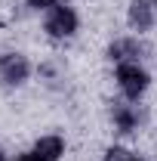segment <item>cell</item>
Segmentation results:
<instances>
[{"label":"cell","instance_id":"cell-7","mask_svg":"<svg viewBox=\"0 0 157 161\" xmlns=\"http://www.w3.org/2000/svg\"><path fill=\"white\" fill-rule=\"evenodd\" d=\"M111 118H114L117 133H133V130L139 127V121H142V115H139L136 105H123V102H117L114 112H111Z\"/></svg>","mask_w":157,"mask_h":161},{"label":"cell","instance_id":"cell-1","mask_svg":"<svg viewBox=\"0 0 157 161\" xmlns=\"http://www.w3.org/2000/svg\"><path fill=\"white\" fill-rule=\"evenodd\" d=\"M43 31L49 34L53 40H65L74 37L77 31V13L65 3H56L53 9H46V19H43Z\"/></svg>","mask_w":157,"mask_h":161},{"label":"cell","instance_id":"cell-2","mask_svg":"<svg viewBox=\"0 0 157 161\" xmlns=\"http://www.w3.org/2000/svg\"><path fill=\"white\" fill-rule=\"evenodd\" d=\"M148 71L139 65V62H123L117 65V87L126 99H139L145 90H148Z\"/></svg>","mask_w":157,"mask_h":161},{"label":"cell","instance_id":"cell-3","mask_svg":"<svg viewBox=\"0 0 157 161\" xmlns=\"http://www.w3.org/2000/svg\"><path fill=\"white\" fill-rule=\"evenodd\" d=\"M31 75V62L22 53H3L0 56V80L6 87H22Z\"/></svg>","mask_w":157,"mask_h":161},{"label":"cell","instance_id":"cell-10","mask_svg":"<svg viewBox=\"0 0 157 161\" xmlns=\"http://www.w3.org/2000/svg\"><path fill=\"white\" fill-rule=\"evenodd\" d=\"M133 161H145V158H136V155H133Z\"/></svg>","mask_w":157,"mask_h":161},{"label":"cell","instance_id":"cell-8","mask_svg":"<svg viewBox=\"0 0 157 161\" xmlns=\"http://www.w3.org/2000/svg\"><path fill=\"white\" fill-rule=\"evenodd\" d=\"M105 161H133V155H129L126 149H117V146H114V149L105 152Z\"/></svg>","mask_w":157,"mask_h":161},{"label":"cell","instance_id":"cell-5","mask_svg":"<svg viewBox=\"0 0 157 161\" xmlns=\"http://www.w3.org/2000/svg\"><path fill=\"white\" fill-rule=\"evenodd\" d=\"M157 22V3L154 0H133L129 3V28L133 31H151Z\"/></svg>","mask_w":157,"mask_h":161},{"label":"cell","instance_id":"cell-4","mask_svg":"<svg viewBox=\"0 0 157 161\" xmlns=\"http://www.w3.org/2000/svg\"><path fill=\"white\" fill-rule=\"evenodd\" d=\"M62 152H65L62 136H43V140H37L25 155H19L16 161H59Z\"/></svg>","mask_w":157,"mask_h":161},{"label":"cell","instance_id":"cell-9","mask_svg":"<svg viewBox=\"0 0 157 161\" xmlns=\"http://www.w3.org/2000/svg\"><path fill=\"white\" fill-rule=\"evenodd\" d=\"M25 3H28V6H34V9H53L59 0H25Z\"/></svg>","mask_w":157,"mask_h":161},{"label":"cell","instance_id":"cell-11","mask_svg":"<svg viewBox=\"0 0 157 161\" xmlns=\"http://www.w3.org/2000/svg\"><path fill=\"white\" fill-rule=\"evenodd\" d=\"M0 161H3V155H0Z\"/></svg>","mask_w":157,"mask_h":161},{"label":"cell","instance_id":"cell-6","mask_svg":"<svg viewBox=\"0 0 157 161\" xmlns=\"http://www.w3.org/2000/svg\"><path fill=\"white\" fill-rule=\"evenodd\" d=\"M142 43H139L136 37H120V40H114L111 47H108V56L117 62V65H123V62H139L142 59Z\"/></svg>","mask_w":157,"mask_h":161}]
</instances>
